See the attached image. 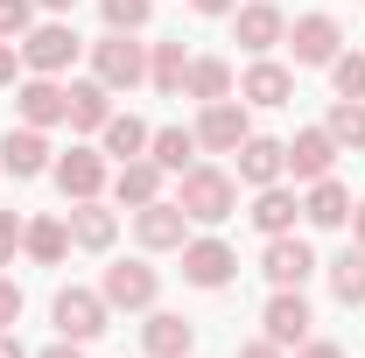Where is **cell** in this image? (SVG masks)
I'll return each instance as SVG.
<instances>
[{
    "label": "cell",
    "mask_w": 365,
    "mask_h": 358,
    "mask_svg": "<svg viewBox=\"0 0 365 358\" xmlns=\"http://www.w3.org/2000/svg\"><path fill=\"white\" fill-rule=\"evenodd\" d=\"M140 352H148V358H190V352H197V330H190L176 310H148V323H140Z\"/></svg>",
    "instance_id": "18"
},
{
    "label": "cell",
    "mask_w": 365,
    "mask_h": 358,
    "mask_svg": "<svg viewBox=\"0 0 365 358\" xmlns=\"http://www.w3.org/2000/svg\"><path fill=\"white\" fill-rule=\"evenodd\" d=\"M288 49H295V71H330V56L344 49V29L330 14H302L288 29Z\"/></svg>",
    "instance_id": "8"
},
{
    "label": "cell",
    "mask_w": 365,
    "mask_h": 358,
    "mask_svg": "<svg viewBox=\"0 0 365 358\" xmlns=\"http://www.w3.org/2000/svg\"><path fill=\"white\" fill-rule=\"evenodd\" d=\"M330 295L351 310V302H365V246H344L337 260H330Z\"/></svg>",
    "instance_id": "31"
},
{
    "label": "cell",
    "mask_w": 365,
    "mask_h": 358,
    "mask_svg": "<svg viewBox=\"0 0 365 358\" xmlns=\"http://www.w3.org/2000/svg\"><path fill=\"white\" fill-rule=\"evenodd\" d=\"M36 29V0H0V43H21Z\"/></svg>",
    "instance_id": "34"
},
{
    "label": "cell",
    "mask_w": 365,
    "mask_h": 358,
    "mask_svg": "<svg viewBox=\"0 0 365 358\" xmlns=\"http://www.w3.org/2000/svg\"><path fill=\"white\" fill-rule=\"evenodd\" d=\"M0 358H29V352H21V337H14V330H0Z\"/></svg>",
    "instance_id": "42"
},
{
    "label": "cell",
    "mask_w": 365,
    "mask_h": 358,
    "mask_svg": "<svg viewBox=\"0 0 365 358\" xmlns=\"http://www.w3.org/2000/svg\"><path fill=\"white\" fill-rule=\"evenodd\" d=\"M21 232H29V225L14 218V211H0V267H7V260L21 253Z\"/></svg>",
    "instance_id": "35"
},
{
    "label": "cell",
    "mask_w": 365,
    "mask_h": 358,
    "mask_svg": "<svg viewBox=\"0 0 365 358\" xmlns=\"http://www.w3.org/2000/svg\"><path fill=\"white\" fill-rule=\"evenodd\" d=\"M246 134H253V120H246V98H211V106L197 113V148H211V155H232Z\"/></svg>",
    "instance_id": "7"
},
{
    "label": "cell",
    "mask_w": 365,
    "mask_h": 358,
    "mask_svg": "<svg viewBox=\"0 0 365 358\" xmlns=\"http://www.w3.org/2000/svg\"><path fill=\"white\" fill-rule=\"evenodd\" d=\"M323 134L337 140L344 155L365 148V98H330V113H323Z\"/></svg>",
    "instance_id": "30"
},
{
    "label": "cell",
    "mask_w": 365,
    "mask_h": 358,
    "mask_svg": "<svg viewBox=\"0 0 365 358\" xmlns=\"http://www.w3.org/2000/svg\"><path fill=\"white\" fill-rule=\"evenodd\" d=\"M49 176H56V190H63L71 204H85V197L106 190V155H98V148H71V155L49 162Z\"/></svg>",
    "instance_id": "12"
},
{
    "label": "cell",
    "mask_w": 365,
    "mask_h": 358,
    "mask_svg": "<svg viewBox=\"0 0 365 358\" xmlns=\"http://www.w3.org/2000/svg\"><path fill=\"white\" fill-rule=\"evenodd\" d=\"M190 7H197V14H232L239 0H190Z\"/></svg>",
    "instance_id": "41"
},
{
    "label": "cell",
    "mask_w": 365,
    "mask_h": 358,
    "mask_svg": "<svg viewBox=\"0 0 365 358\" xmlns=\"http://www.w3.org/2000/svg\"><path fill=\"white\" fill-rule=\"evenodd\" d=\"M14 71H21V43H0V85H14Z\"/></svg>",
    "instance_id": "38"
},
{
    "label": "cell",
    "mask_w": 365,
    "mask_h": 358,
    "mask_svg": "<svg viewBox=\"0 0 365 358\" xmlns=\"http://www.w3.org/2000/svg\"><path fill=\"white\" fill-rule=\"evenodd\" d=\"M0 169H7L14 183L43 176V169H49V140H43V127H7V140H0Z\"/></svg>",
    "instance_id": "20"
},
{
    "label": "cell",
    "mask_w": 365,
    "mask_h": 358,
    "mask_svg": "<svg viewBox=\"0 0 365 358\" xmlns=\"http://www.w3.org/2000/svg\"><path fill=\"white\" fill-rule=\"evenodd\" d=\"M232 274H239V253L225 239H182V281L190 288H225Z\"/></svg>",
    "instance_id": "10"
},
{
    "label": "cell",
    "mask_w": 365,
    "mask_h": 358,
    "mask_svg": "<svg viewBox=\"0 0 365 358\" xmlns=\"http://www.w3.org/2000/svg\"><path fill=\"white\" fill-rule=\"evenodd\" d=\"M232 155H239V183H253V190H267V183L288 176V148H281V140H267V134H246Z\"/></svg>",
    "instance_id": "17"
},
{
    "label": "cell",
    "mask_w": 365,
    "mask_h": 358,
    "mask_svg": "<svg viewBox=\"0 0 365 358\" xmlns=\"http://www.w3.org/2000/svg\"><path fill=\"white\" fill-rule=\"evenodd\" d=\"M260 274H267L274 288H302V281L317 274V253H309V239H295V232L267 239V253H260Z\"/></svg>",
    "instance_id": "13"
},
{
    "label": "cell",
    "mask_w": 365,
    "mask_h": 358,
    "mask_svg": "<svg viewBox=\"0 0 365 358\" xmlns=\"http://www.w3.org/2000/svg\"><path fill=\"white\" fill-rule=\"evenodd\" d=\"M78 134H98L106 120H113V91L98 85V78H85V85H71V113H63Z\"/></svg>",
    "instance_id": "25"
},
{
    "label": "cell",
    "mask_w": 365,
    "mask_h": 358,
    "mask_svg": "<svg viewBox=\"0 0 365 358\" xmlns=\"http://www.w3.org/2000/svg\"><path fill=\"white\" fill-rule=\"evenodd\" d=\"M14 323H21V288L0 274V330H14Z\"/></svg>",
    "instance_id": "36"
},
{
    "label": "cell",
    "mask_w": 365,
    "mask_h": 358,
    "mask_svg": "<svg viewBox=\"0 0 365 358\" xmlns=\"http://www.w3.org/2000/svg\"><path fill=\"white\" fill-rule=\"evenodd\" d=\"M134 239L148 253H182V239H190V218H182L176 197H155V204H140L134 211Z\"/></svg>",
    "instance_id": "6"
},
{
    "label": "cell",
    "mask_w": 365,
    "mask_h": 358,
    "mask_svg": "<svg viewBox=\"0 0 365 358\" xmlns=\"http://www.w3.org/2000/svg\"><path fill=\"white\" fill-rule=\"evenodd\" d=\"M98 295H106V310H155L162 274L148 267V260H113L106 281H98Z\"/></svg>",
    "instance_id": "5"
},
{
    "label": "cell",
    "mask_w": 365,
    "mask_h": 358,
    "mask_svg": "<svg viewBox=\"0 0 365 358\" xmlns=\"http://www.w3.org/2000/svg\"><path fill=\"white\" fill-rule=\"evenodd\" d=\"M148 120H134V113H113L106 127H98V140H106V155H120V162H134V155H148Z\"/></svg>",
    "instance_id": "29"
},
{
    "label": "cell",
    "mask_w": 365,
    "mask_h": 358,
    "mask_svg": "<svg viewBox=\"0 0 365 358\" xmlns=\"http://www.w3.org/2000/svg\"><path fill=\"white\" fill-rule=\"evenodd\" d=\"M330 91L337 98H365V49H337L330 56Z\"/></svg>",
    "instance_id": "32"
},
{
    "label": "cell",
    "mask_w": 365,
    "mask_h": 358,
    "mask_svg": "<svg viewBox=\"0 0 365 358\" xmlns=\"http://www.w3.org/2000/svg\"><path fill=\"white\" fill-rule=\"evenodd\" d=\"M281 148H288V176H295V183H317V176H330V162L344 155V148L323 134V127H302V134H295V140H281Z\"/></svg>",
    "instance_id": "16"
},
{
    "label": "cell",
    "mask_w": 365,
    "mask_h": 358,
    "mask_svg": "<svg viewBox=\"0 0 365 358\" xmlns=\"http://www.w3.org/2000/svg\"><path fill=\"white\" fill-rule=\"evenodd\" d=\"M21 253H29V260H43V267H56V260L71 253V218H29Z\"/></svg>",
    "instance_id": "26"
},
{
    "label": "cell",
    "mask_w": 365,
    "mask_h": 358,
    "mask_svg": "<svg viewBox=\"0 0 365 358\" xmlns=\"http://www.w3.org/2000/svg\"><path fill=\"white\" fill-rule=\"evenodd\" d=\"M162 176H169V169H162L155 155H134V162H120V176H113V197L140 211V204H155V197H162Z\"/></svg>",
    "instance_id": "21"
},
{
    "label": "cell",
    "mask_w": 365,
    "mask_h": 358,
    "mask_svg": "<svg viewBox=\"0 0 365 358\" xmlns=\"http://www.w3.org/2000/svg\"><path fill=\"white\" fill-rule=\"evenodd\" d=\"M295 358H344V344H330V337H302Z\"/></svg>",
    "instance_id": "37"
},
{
    "label": "cell",
    "mask_w": 365,
    "mask_h": 358,
    "mask_svg": "<svg viewBox=\"0 0 365 358\" xmlns=\"http://www.w3.org/2000/svg\"><path fill=\"white\" fill-rule=\"evenodd\" d=\"M148 85L162 91V98H182V85H190V49H182V36L148 49Z\"/></svg>",
    "instance_id": "23"
},
{
    "label": "cell",
    "mask_w": 365,
    "mask_h": 358,
    "mask_svg": "<svg viewBox=\"0 0 365 358\" xmlns=\"http://www.w3.org/2000/svg\"><path fill=\"white\" fill-rule=\"evenodd\" d=\"M49 316H56V337H71V344H91L98 330H106V295L98 288H56V302H49Z\"/></svg>",
    "instance_id": "4"
},
{
    "label": "cell",
    "mask_w": 365,
    "mask_h": 358,
    "mask_svg": "<svg viewBox=\"0 0 365 358\" xmlns=\"http://www.w3.org/2000/svg\"><path fill=\"white\" fill-rule=\"evenodd\" d=\"M78 49H85V43H78V29L56 14V21H36V29L21 36V63H29L36 78H56V71L78 63Z\"/></svg>",
    "instance_id": "3"
},
{
    "label": "cell",
    "mask_w": 365,
    "mask_h": 358,
    "mask_svg": "<svg viewBox=\"0 0 365 358\" xmlns=\"http://www.w3.org/2000/svg\"><path fill=\"white\" fill-rule=\"evenodd\" d=\"M120 239V218L98 204V197H85V204H71V246H85V253H106Z\"/></svg>",
    "instance_id": "22"
},
{
    "label": "cell",
    "mask_w": 365,
    "mask_h": 358,
    "mask_svg": "<svg viewBox=\"0 0 365 358\" xmlns=\"http://www.w3.org/2000/svg\"><path fill=\"white\" fill-rule=\"evenodd\" d=\"M295 211H302V197H295L288 183H267V190L253 197V225H260L267 239H281V232H295Z\"/></svg>",
    "instance_id": "24"
},
{
    "label": "cell",
    "mask_w": 365,
    "mask_h": 358,
    "mask_svg": "<svg viewBox=\"0 0 365 358\" xmlns=\"http://www.w3.org/2000/svg\"><path fill=\"white\" fill-rule=\"evenodd\" d=\"M302 218L317 225V232H337V225H351V190H344L337 176L302 183Z\"/></svg>",
    "instance_id": "19"
},
{
    "label": "cell",
    "mask_w": 365,
    "mask_h": 358,
    "mask_svg": "<svg viewBox=\"0 0 365 358\" xmlns=\"http://www.w3.org/2000/svg\"><path fill=\"white\" fill-rule=\"evenodd\" d=\"M182 98H197V106L232 98V63H225V56H190V85H182Z\"/></svg>",
    "instance_id": "27"
},
{
    "label": "cell",
    "mask_w": 365,
    "mask_h": 358,
    "mask_svg": "<svg viewBox=\"0 0 365 358\" xmlns=\"http://www.w3.org/2000/svg\"><path fill=\"white\" fill-rule=\"evenodd\" d=\"M91 78H98L106 91H134L140 78H148V43L120 36V29H106V36L91 43Z\"/></svg>",
    "instance_id": "2"
},
{
    "label": "cell",
    "mask_w": 365,
    "mask_h": 358,
    "mask_svg": "<svg viewBox=\"0 0 365 358\" xmlns=\"http://www.w3.org/2000/svg\"><path fill=\"white\" fill-rule=\"evenodd\" d=\"M36 358H85V344H71V337H56L49 352H36Z\"/></svg>",
    "instance_id": "39"
},
{
    "label": "cell",
    "mask_w": 365,
    "mask_h": 358,
    "mask_svg": "<svg viewBox=\"0 0 365 358\" xmlns=\"http://www.w3.org/2000/svg\"><path fill=\"white\" fill-rule=\"evenodd\" d=\"M36 7H43V14H71L78 0H36Z\"/></svg>",
    "instance_id": "44"
},
{
    "label": "cell",
    "mask_w": 365,
    "mask_h": 358,
    "mask_svg": "<svg viewBox=\"0 0 365 358\" xmlns=\"http://www.w3.org/2000/svg\"><path fill=\"white\" fill-rule=\"evenodd\" d=\"M14 106H21V127H56L63 113H71V85H56V78H29V85L14 91Z\"/></svg>",
    "instance_id": "15"
},
{
    "label": "cell",
    "mask_w": 365,
    "mask_h": 358,
    "mask_svg": "<svg viewBox=\"0 0 365 358\" xmlns=\"http://www.w3.org/2000/svg\"><path fill=\"white\" fill-rule=\"evenodd\" d=\"M239 98H246V106H288V98H295V71L274 63V56H253L246 78H239Z\"/></svg>",
    "instance_id": "14"
},
{
    "label": "cell",
    "mask_w": 365,
    "mask_h": 358,
    "mask_svg": "<svg viewBox=\"0 0 365 358\" xmlns=\"http://www.w3.org/2000/svg\"><path fill=\"white\" fill-rule=\"evenodd\" d=\"M176 204H182V218H190V225H225L232 211H239V176L190 162L182 183H176Z\"/></svg>",
    "instance_id": "1"
},
{
    "label": "cell",
    "mask_w": 365,
    "mask_h": 358,
    "mask_svg": "<svg viewBox=\"0 0 365 358\" xmlns=\"http://www.w3.org/2000/svg\"><path fill=\"white\" fill-rule=\"evenodd\" d=\"M98 14H106V29H120V36H134V29H148V14H155V0H98Z\"/></svg>",
    "instance_id": "33"
},
{
    "label": "cell",
    "mask_w": 365,
    "mask_h": 358,
    "mask_svg": "<svg viewBox=\"0 0 365 358\" xmlns=\"http://www.w3.org/2000/svg\"><path fill=\"white\" fill-rule=\"evenodd\" d=\"M351 239L365 246V204H351Z\"/></svg>",
    "instance_id": "43"
},
{
    "label": "cell",
    "mask_w": 365,
    "mask_h": 358,
    "mask_svg": "<svg viewBox=\"0 0 365 358\" xmlns=\"http://www.w3.org/2000/svg\"><path fill=\"white\" fill-rule=\"evenodd\" d=\"M239 358H288V352H281V344H267V337H253V344H246Z\"/></svg>",
    "instance_id": "40"
},
{
    "label": "cell",
    "mask_w": 365,
    "mask_h": 358,
    "mask_svg": "<svg viewBox=\"0 0 365 358\" xmlns=\"http://www.w3.org/2000/svg\"><path fill=\"white\" fill-rule=\"evenodd\" d=\"M232 36L246 56H267L274 43H288V21H281L274 0H246V7H232Z\"/></svg>",
    "instance_id": "9"
},
{
    "label": "cell",
    "mask_w": 365,
    "mask_h": 358,
    "mask_svg": "<svg viewBox=\"0 0 365 358\" xmlns=\"http://www.w3.org/2000/svg\"><path fill=\"white\" fill-rule=\"evenodd\" d=\"M260 330H267V344L295 352V344L309 337V302H302V288H274L267 310H260Z\"/></svg>",
    "instance_id": "11"
},
{
    "label": "cell",
    "mask_w": 365,
    "mask_h": 358,
    "mask_svg": "<svg viewBox=\"0 0 365 358\" xmlns=\"http://www.w3.org/2000/svg\"><path fill=\"white\" fill-rule=\"evenodd\" d=\"M148 155H155L169 176H182V169L197 162V127H155V134H148Z\"/></svg>",
    "instance_id": "28"
}]
</instances>
